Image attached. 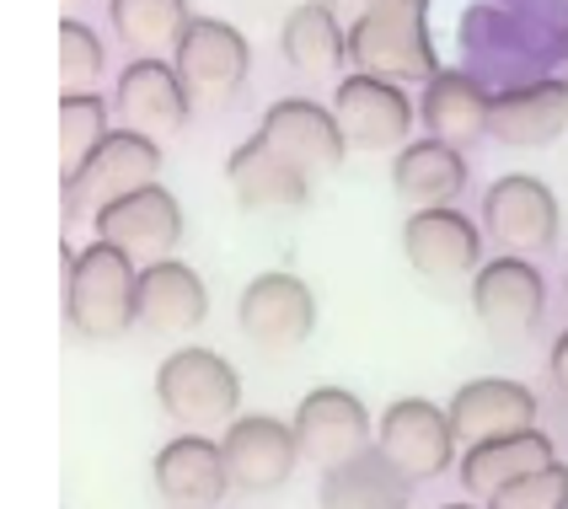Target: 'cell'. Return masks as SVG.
<instances>
[{
    "mask_svg": "<svg viewBox=\"0 0 568 509\" xmlns=\"http://www.w3.org/2000/svg\"><path fill=\"white\" fill-rule=\"evenodd\" d=\"M348 60L381 81H435V43H429V0H376L348 22Z\"/></svg>",
    "mask_w": 568,
    "mask_h": 509,
    "instance_id": "1",
    "label": "cell"
},
{
    "mask_svg": "<svg viewBox=\"0 0 568 509\" xmlns=\"http://www.w3.org/2000/svg\"><path fill=\"white\" fill-rule=\"evenodd\" d=\"M64 317L81 338L113 344L140 322V263L113 242H92L87 253H70Z\"/></svg>",
    "mask_w": 568,
    "mask_h": 509,
    "instance_id": "2",
    "label": "cell"
},
{
    "mask_svg": "<svg viewBox=\"0 0 568 509\" xmlns=\"http://www.w3.org/2000/svg\"><path fill=\"white\" fill-rule=\"evenodd\" d=\"M156 403L166 408L172 424H183L189 435H199V429H215V424L236 418V408H242V376L215 349H178L166 354L156 370Z\"/></svg>",
    "mask_w": 568,
    "mask_h": 509,
    "instance_id": "3",
    "label": "cell"
},
{
    "mask_svg": "<svg viewBox=\"0 0 568 509\" xmlns=\"http://www.w3.org/2000/svg\"><path fill=\"white\" fill-rule=\"evenodd\" d=\"M161 172V145L151 134L119 129L75 177H64V221H97L108 204L151 189Z\"/></svg>",
    "mask_w": 568,
    "mask_h": 509,
    "instance_id": "4",
    "label": "cell"
},
{
    "mask_svg": "<svg viewBox=\"0 0 568 509\" xmlns=\"http://www.w3.org/2000/svg\"><path fill=\"white\" fill-rule=\"evenodd\" d=\"M376 446L408 482H429L440 472H450V461H456V424L435 403L403 397V403H392L381 414Z\"/></svg>",
    "mask_w": 568,
    "mask_h": 509,
    "instance_id": "5",
    "label": "cell"
},
{
    "mask_svg": "<svg viewBox=\"0 0 568 509\" xmlns=\"http://www.w3.org/2000/svg\"><path fill=\"white\" fill-rule=\"evenodd\" d=\"M247 64H253V49L247 38L221 22V17H193L183 43L172 49V70L183 75L193 108H215L225 96L247 81Z\"/></svg>",
    "mask_w": 568,
    "mask_h": 509,
    "instance_id": "6",
    "label": "cell"
},
{
    "mask_svg": "<svg viewBox=\"0 0 568 509\" xmlns=\"http://www.w3.org/2000/svg\"><path fill=\"white\" fill-rule=\"evenodd\" d=\"M483 231L505 247L509 257H537L558 242V198L547 183L509 172L483 193Z\"/></svg>",
    "mask_w": 568,
    "mask_h": 509,
    "instance_id": "7",
    "label": "cell"
},
{
    "mask_svg": "<svg viewBox=\"0 0 568 509\" xmlns=\"http://www.w3.org/2000/svg\"><path fill=\"white\" fill-rule=\"evenodd\" d=\"M236 322H242L247 344H257L263 354L301 349L316 327L312 285L295 279V274H257L236 301Z\"/></svg>",
    "mask_w": 568,
    "mask_h": 509,
    "instance_id": "8",
    "label": "cell"
},
{
    "mask_svg": "<svg viewBox=\"0 0 568 509\" xmlns=\"http://www.w3.org/2000/svg\"><path fill=\"white\" fill-rule=\"evenodd\" d=\"M333 119L344 129L348 151H403L413 129V102L397 81H381L354 70L348 81H338L333 96Z\"/></svg>",
    "mask_w": 568,
    "mask_h": 509,
    "instance_id": "9",
    "label": "cell"
},
{
    "mask_svg": "<svg viewBox=\"0 0 568 509\" xmlns=\"http://www.w3.org/2000/svg\"><path fill=\"white\" fill-rule=\"evenodd\" d=\"M295 446H301V461L312 467H344L359 450H371V418H365V403L344 391V386H316L301 397L295 408Z\"/></svg>",
    "mask_w": 568,
    "mask_h": 509,
    "instance_id": "10",
    "label": "cell"
},
{
    "mask_svg": "<svg viewBox=\"0 0 568 509\" xmlns=\"http://www.w3.org/2000/svg\"><path fill=\"white\" fill-rule=\"evenodd\" d=\"M473 312L483 322V333L494 338H526L547 312V285H541L531 257H494L473 274Z\"/></svg>",
    "mask_w": 568,
    "mask_h": 509,
    "instance_id": "11",
    "label": "cell"
},
{
    "mask_svg": "<svg viewBox=\"0 0 568 509\" xmlns=\"http://www.w3.org/2000/svg\"><path fill=\"white\" fill-rule=\"evenodd\" d=\"M92 225H97V242H113V247L129 253L134 263H161V257H172V247L183 242V204L161 189V183H151V189L108 204Z\"/></svg>",
    "mask_w": 568,
    "mask_h": 509,
    "instance_id": "12",
    "label": "cell"
},
{
    "mask_svg": "<svg viewBox=\"0 0 568 509\" xmlns=\"http://www.w3.org/2000/svg\"><path fill=\"white\" fill-rule=\"evenodd\" d=\"M225 450V472L236 488L247 493H263V488H280L290 482L295 461H301V446H295V424H280L268 414H236L221 435Z\"/></svg>",
    "mask_w": 568,
    "mask_h": 509,
    "instance_id": "13",
    "label": "cell"
},
{
    "mask_svg": "<svg viewBox=\"0 0 568 509\" xmlns=\"http://www.w3.org/2000/svg\"><path fill=\"white\" fill-rule=\"evenodd\" d=\"M257 134H263L290 166H301L306 177L338 172L348 156V140H344V129H338V119H333V108H316L306 96L274 102V108L263 113V129H257Z\"/></svg>",
    "mask_w": 568,
    "mask_h": 509,
    "instance_id": "14",
    "label": "cell"
},
{
    "mask_svg": "<svg viewBox=\"0 0 568 509\" xmlns=\"http://www.w3.org/2000/svg\"><path fill=\"white\" fill-rule=\"evenodd\" d=\"M113 108H119V119L124 129L134 134H178V129L189 124V86H183V75L172 70L166 60H134L119 75V92H113Z\"/></svg>",
    "mask_w": 568,
    "mask_h": 509,
    "instance_id": "15",
    "label": "cell"
},
{
    "mask_svg": "<svg viewBox=\"0 0 568 509\" xmlns=\"http://www.w3.org/2000/svg\"><path fill=\"white\" fill-rule=\"evenodd\" d=\"M403 253L418 274L429 279H456L483 268V236L467 215H456L450 204L440 210H413L403 225Z\"/></svg>",
    "mask_w": 568,
    "mask_h": 509,
    "instance_id": "16",
    "label": "cell"
},
{
    "mask_svg": "<svg viewBox=\"0 0 568 509\" xmlns=\"http://www.w3.org/2000/svg\"><path fill=\"white\" fill-rule=\"evenodd\" d=\"M450 424H456V440L462 446L520 435V429H537V397H531V386H520V381L483 376V381H467L450 397Z\"/></svg>",
    "mask_w": 568,
    "mask_h": 509,
    "instance_id": "17",
    "label": "cell"
},
{
    "mask_svg": "<svg viewBox=\"0 0 568 509\" xmlns=\"http://www.w3.org/2000/svg\"><path fill=\"white\" fill-rule=\"evenodd\" d=\"M151 472H156L161 499L178 509H210L221 505L225 488H231L221 440H204V435H178L172 446H161Z\"/></svg>",
    "mask_w": 568,
    "mask_h": 509,
    "instance_id": "18",
    "label": "cell"
},
{
    "mask_svg": "<svg viewBox=\"0 0 568 509\" xmlns=\"http://www.w3.org/2000/svg\"><path fill=\"white\" fill-rule=\"evenodd\" d=\"M564 129H568V81L509 86V92L494 96V113H488V134L499 145H515V151L552 145Z\"/></svg>",
    "mask_w": 568,
    "mask_h": 509,
    "instance_id": "19",
    "label": "cell"
},
{
    "mask_svg": "<svg viewBox=\"0 0 568 509\" xmlns=\"http://www.w3.org/2000/svg\"><path fill=\"white\" fill-rule=\"evenodd\" d=\"M225 177H231V193L242 210H301L312 198V177L301 166H290L263 134L231 151Z\"/></svg>",
    "mask_w": 568,
    "mask_h": 509,
    "instance_id": "20",
    "label": "cell"
},
{
    "mask_svg": "<svg viewBox=\"0 0 568 509\" xmlns=\"http://www.w3.org/2000/svg\"><path fill=\"white\" fill-rule=\"evenodd\" d=\"M210 317V289L189 263L161 257L140 268V327H151L161 338H183Z\"/></svg>",
    "mask_w": 568,
    "mask_h": 509,
    "instance_id": "21",
    "label": "cell"
},
{
    "mask_svg": "<svg viewBox=\"0 0 568 509\" xmlns=\"http://www.w3.org/2000/svg\"><path fill=\"white\" fill-rule=\"evenodd\" d=\"M392 189L413 210H440L467 189V156L445 140H408L397 161H392Z\"/></svg>",
    "mask_w": 568,
    "mask_h": 509,
    "instance_id": "22",
    "label": "cell"
},
{
    "mask_svg": "<svg viewBox=\"0 0 568 509\" xmlns=\"http://www.w3.org/2000/svg\"><path fill=\"white\" fill-rule=\"evenodd\" d=\"M541 467H552V440L541 429H520V435H499V440H483V446H467L462 456V482L473 499H494L505 493L509 482L531 478Z\"/></svg>",
    "mask_w": 568,
    "mask_h": 509,
    "instance_id": "23",
    "label": "cell"
},
{
    "mask_svg": "<svg viewBox=\"0 0 568 509\" xmlns=\"http://www.w3.org/2000/svg\"><path fill=\"white\" fill-rule=\"evenodd\" d=\"M488 113H494V96L477 86L473 75L462 70H440L435 81H424V102H418V119L424 129L445 140V145H473L488 134Z\"/></svg>",
    "mask_w": 568,
    "mask_h": 509,
    "instance_id": "24",
    "label": "cell"
},
{
    "mask_svg": "<svg viewBox=\"0 0 568 509\" xmlns=\"http://www.w3.org/2000/svg\"><path fill=\"white\" fill-rule=\"evenodd\" d=\"M316 499L322 509H408V478L381 456V446H371L344 467H327Z\"/></svg>",
    "mask_w": 568,
    "mask_h": 509,
    "instance_id": "25",
    "label": "cell"
},
{
    "mask_svg": "<svg viewBox=\"0 0 568 509\" xmlns=\"http://www.w3.org/2000/svg\"><path fill=\"white\" fill-rule=\"evenodd\" d=\"M280 49L301 75H333L348 60V28H338L327 0H306V6H295L284 17Z\"/></svg>",
    "mask_w": 568,
    "mask_h": 509,
    "instance_id": "26",
    "label": "cell"
},
{
    "mask_svg": "<svg viewBox=\"0 0 568 509\" xmlns=\"http://www.w3.org/2000/svg\"><path fill=\"white\" fill-rule=\"evenodd\" d=\"M108 17H113V32L124 38L140 60L172 54L193 22L189 0H108Z\"/></svg>",
    "mask_w": 568,
    "mask_h": 509,
    "instance_id": "27",
    "label": "cell"
},
{
    "mask_svg": "<svg viewBox=\"0 0 568 509\" xmlns=\"http://www.w3.org/2000/svg\"><path fill=\"white\" fill-rule=\"evenodd\" d=\"M102 145H108V108H102V96L97 92L64 96L60 102V172L75 177Z\"/></svg>",
    "mask_w": 568,
    "mask_h": 509,
    "instance_id": "28",
    "label": "cell"
},
{
    "mask_svg": "<svg viewBox=\"0 0 568 509\" xmlns=\"http://www.w3.org/2000/svg\"><path fill=\"white\" fill-rule=\"evenodd\" d=\"M102 75V43L87 22H60V81H64V96H87Z\"/></svg>",
    "mask_w": 568,
    "mask_h": 509,
    "instance_id": "29",
    "label": "cell"
},
{
    "mask_svg": "<svg viewBox=\"0 0 568 509\" xmlns=\"http://www.w3.org/2000/svg\"><path fill=\"white\" fill-rule=\"evenodd\" d=\"M488 509H568V467H541L531 478L509 482L505 493H494Z\"/></svg>",
    "mask_w": 568,
    "mask_h": 509,
    "instance_id": "30",
    "label": "cell"
},
{
    "mask_svg": "<svg viewBox=\"0 0 568 509\" xmlns=\"http://www.w3.org/2000/svg\"><path fill=\"white\" fill-rule=\"evenodd\" d=\"M547 370H552V381L564 386V397H568V333L552 344V359H547Z\"/></svg>",
    "mask_w": 568,
    "mask_h": 509,
    "instance_id": "31",
    "label": "cell"
},
{
    "mask_svg": "<svg viewBox=\"0 0 568 509\" xmlns=\"http://www.w3.org/2000/svg\"><path fill=\"white\" fill-rule=\"evenodd\" d=\"M327 6H359V11H365V6H376V0H327Z\"/></svg>",
    "mask_w": 568,
    "mask_h": 509,
    "instance_id": "32",
    "label": "cell"
},
{
    "mask_svg": "<svg viewBox=\"0 0 568 509\" xmlns=\"http://www.w3.org/2000/svg\"><path fill=\"white\" fill-rule=\"evenodd\" d=\"M81 6H87V0H64V11H81Z\"/></svg>",
    "mask_w": 568,
    "mask_h": 509,
    "instance_id": "33",
    "label": "cell"
},
{
    "mask_svg": "<svg viewBox=\"0 0 568 509\" xmlns=\"http://www.w3.org/2000/svg\"><path fill=\"white\" fill-rule=\"evenodd\" d=\"M445 509H473V505H445Z\"/></svg>",
    "mask_w": 568,
    "mask_h": 509,
    "instance_id": "34",
    "label": "cell"
}]
</instances>
